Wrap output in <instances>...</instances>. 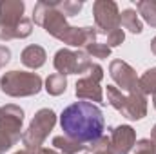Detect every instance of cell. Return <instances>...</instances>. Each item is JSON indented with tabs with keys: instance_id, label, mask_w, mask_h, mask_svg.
<instances>
[{
	"instance_id": "19",
	"label": "cell",
	"mask_w": 156,
	"mask_h": 154,
	"mask_svg": "<svg viewBox=\"0 0 156 154\" xmlns=\"http://www.w3.org/2000/svg\"><path fill=\"white\" fill-rule=\"evenodd\" d=\"M83 2H78V0H56V7L66 15V16H75L80 13Z\"/></svg>"
},
{
	"instance_id": "25",
	"label": "cell",
	"mask_w": 156,
	"mask_h": 154,
	"mask_svg": "<svg viewBox=\"0 0 156 154\" xmlns=\"http://www.w3.org/2000/svg\"><path fill=\"white\" fill-rule=\"evenodd\" d=\"M9 60H11V51H9V47L0 45V67L7 65V64H9Z\"/></svg>"
},
{
	"instance_id": "5",
	"label": "cell",
	"mask_w": 156,
	"mask_h": 154,
	"mask_svg": "<svg viewBox=\"0 0 156 154\" xmlns=\"http://www.w3.org/2000/svg\"><path fill=\"white\" fill-rule=\"evenodd\" d=\"M56 123V114L53 109H40L31 120L29 127L26 132H22V143L26 145V151L37 154L42 149L45 138L49 136V132L53 131Z\"/></svg>"
},
{
	"instance_id": "21",
	"label": "cell",
	"mask_w": 156,
	"mask_h": 154,
	"mask_svg": "<svg viewBox=\"0 0 156 154\" xmlns=\"http://www.w3.org/2000/svg\"><path fill=\"white\" fill-rule=\"evenodd\" d=\"M87 151H91L93 154H113V149H111V140L107 136H102L98 138L96 142H93Z\"/></svg>"
},
{
	"instance_id": "18",
	"label": "cell",
	"mask_w": 156,
	"mask_h": 154,
	"mask_svg": "<svg viewBox=\"0 0 156 154\" xmlns=\"http://www.w3.org/2000/svg\"><path fill=\"white\" fill-rule=\"evenodd\" d=\"M138 89L147 96V94H156V67L147 69L142 76L138 78Z\"/></svg>"
},
{
	"instance_id": "14",
	"label": "cell",
	"mask_w": 156,
	"mask_h": 154,
	"mask_svg": "<svg viewBox=\"0 0 156 154\" xmlns=\"http://www.w3.org/2000/svg\"><path fill=\"white\" fill-rule=\"evenodd\" d=\"M53 147L58 149V151H62L64 154H78V152H85L87 151L85 143H80L76 140H71L66 134L64 136H55L53 138Z\"/></svg>"
},
{
	"instance_id": "11",
	"label": "cell",
	"mask_w": 156,
	"mask_h": 154,
	"mask_svg": "<svg viewBox=\"0 0 156 154\" xmlns=\"http://www.w3.org/2000/svg\"><path fill=\"white\" fill-rule=\"evenodd\" d=\"M22 121H24V111L18 105H5L0 107V129L5 131L15 143L22 138Z\"/></svg>"
},
{
	"instance_id": "17",
	"label": "cell",
	"mask_w": 156,
	"mask_h": 154,
	"mask_svg": "<svg viewBox=\"0 0 156 154\" xmlns=\"http://www.w3.org/2000/svg\"><path fill=\"white\" fill-rule=\"evenodd\" d=\"M66 89H67V78L64 75L55 73V75L47 76V80H45V91L51 96H60L62 93H66Z\"/></svg>"
},
{
	"instance_id": "20",
	"label": "cell",
	"mask_w": 156,
	"mask_h": 154,
	"mask_svg": "<svg viewBox=\"0 0 156 154\" xmlns=\"http://www.w3.org/2000/svg\"><path fill=\"white\" fill-rule=\"evenodd\" d=\"M85 49V53L89 54V56H94V58H109V54H111V47L107 45V44H100V42H94V44H89L87 47H83Z\"/></svg>"
},
{
	"instance_id": "8",
	"label": "cell",
	"mask_w": 156,
	"mask_h": 154,
	"mask_svg": "<svg viewBox=\"0 0 156 154\" xmlns=\"http://www.w3.org/2000/svg\"><path fill=\"white\" fill-rule=\"evenodd\" d=\"M104 78V69L98 64H93L89 69V75L85 78H80L76 82V89L75 94L80 100H89V102H98V103H105L104 102V91L100 87V82Z\"/></svg>"
},
{
	"instance_id": "13",
	"label": "cell",
	"mask_w": 156,
	"mask_h": 154,
	"mask_svg": "<svg viewBox=\"0 0 156 154\" xmlns=\"http://www.w3.org/2000/svg\"><path fill=\"white\" fill-rule=\"evenodd\" d=\"M45 58H47L45 49L40 47V45H27L20 54L22 64L29 69H40L45 64Z\"/></svg>"
},
{
	"instance_id": "16",
	"label": "cell",
	"mask_w": 156,
	"mask_h": 154,
	"mask_svg": "<svg viewBox=\"0 0 156 154\" xmlns=\"http://www.w3.org/2000/svg\"><path fill=\"white\" fill-rule=\"evenodd\" d=\"M136 11L151 27H156V0H140L136 4Z\"/></svg>"
},
{
	"instance_id": "9",
	"label": "cell",
	"mask_w": 156,
	"mask_h": 154,
	"mask_svg": "<svg viewBox=\"0 0 156 154\" xmlns=\"http://www.w3.org/2000/svg\"><path fill=\"white\" fill-rule=\"evenodd\" d=\"M94 13V22L98 35H107L113 29L120 27V11H118L116 2L113 0H96L93 5Z\"/></svg>"
},
{
	"instance_id": "3",
	"label": "cell",
	"mask_w": 156,
	"mask_h": 154,
	"mask_svg": "<svg viewBox=\"0 0 156 154\" xmlns=\"http://www.w3.org/2000/svg\"><path fill=\"white\" fill-rule=\"evenodd\" d=\"M26 4L22 0L0 2V40L9 42L15 38H27L33 31V22L24 16Z\"/></svg>"
},
{
	"instance_id": "28",
	"label": "cell",
	"mask_w": 156,
	"mask_h": 154,
	"mask_svg": "<svg viewBox=\"0 0 156 154\" xmlns=\"http://www.w3.org/2000/svg\"><path fill=\"white\" fill-rule=\"evenodd\" d=\"M151 51H153V53L156 54V37H154L153 40H151Z\"/></svg>"
},
{
	"instance_id": "2",
	"label": "cell",
	"mask_w": 156,
	"mask_h": 154,
	"mask_svg": "<svg viewBox=\"0 0 156 154\" xmlns=\"http://www.w3.org/2000/svg\"><path fill=\"white\" fill-rule=\"evenodd\" d=\"M60 125L67 138L80 143H93L102 138L105 121L102 111L91 102H76L64 109Z\"/></svg>"
},
{
	"instance_id": "26",
	"label": "cell",
	"mask_w": 156,
	"mask_h": 154,
	"mask_svg": "<svg viewBox=\"0 0 156 154\" xmlns=\"http://www.w3.org/2000/svg\"><path fill=\"white\" fill-rule=\"evenodd\" d=\"M37 154H58V152H56L55 149H45V147H42Z\"/></svg>"
},
{
	"instance_id": "1",
	"label": "cell",
	"mask_w": 156,
	"mask_h": 154,
	"mask_svg": "<svg viewBox=\"0 0 156 154\" xmlns=\"http://www.w3.org/2000/svg\"><path fill=\"white\" fill-rule=\"evenodd\" d=\"M33 20L35 24L42 26L51 37L58 38L60 42L73 45V47H87L89 44H94L98 31L96 27H73L67 24L66 15L56 7V0L45 2L42 0L33 9Z\"/></svg>"
},
{
	"instance_id": "24",
	"label": "cell",
	"mask_w": 156,
	"mask_h": 154,
	"mask_svg": "<svg viewBox=\"0 0 156 154\" xmlns=\"http://www.w3.org/2000/svg\"><path fill=\"white\" fill-rule=\"evenodd\" d=\"M13 145H15V140H13L5 131L0 129V154H4L5 151H9Z\"/></svg>"
},
{
	"instance_id": "4",
	"label": "cell",
	"mask_w": 156,
	"mask_h": 154,
	"mask_svg": "<svg viewBox=\"0 0 156 154\" xmlns=\"http://www.w3.org/2000/svg\"><path fill=\"white\" fill-rule=\"evenodd\" d=\"M107 102L127 120H142L147 116V96L144 93L123 94L118 87L107 85Z\"/></svg>"
},
{
	"instance_id": "29",
	"label": "cell",
	"mask_w": 156,
	"mask_h": 154,
	"mask_svg": "<svg viewBox=\"0 0 156 154\" xmlns=\"http://www.w3.org/2000/svg\"><path fill=\"white\" fill-rule=\"evenodd\" d=\"M15 154H33V152H29V151H26V149H24V151H18V152H15Z\"/></svg>"
},
{
	"instance_id": "15",
	"label": "cell",
	"mask_w": 156,
	"mask_h": 154,
	"mask_svg": "<svg viewBox=\"0 0 156 154\" xmlns=\"http://www.w3.org/2000/svg\"><path fill=\"white\" fill-rule=\"evenodd\" d=\"M120 26H123L127 31L134 33V35H140L144 31V26L138 18V13L134 9H123L120 13Z\"/></svg>"
},
{
	"instance_id": "22",
	"label": "cell",
	"mask_w": 156,
	"mask_h": 154,
	"mask_svg": "<svg viewBox=\"0 0 156 154\" xmlns=\"http://www.w3.org/2000/svg\"><path fill=\"white\" fill-rule=\"evenodd\" d=\"M123 40H125V33H123L122 27L113 29L111 33L105 35V44H107L109 47H118L120 44H123Z\"/></svg>"
},
{
	"instance_id": "6",
	"label": "cell",
	"mask_w": 156,
	"mask_h": 154,
	"mask_svg": "<svg viewBox=\"0 0 156 154\" xmlns=\"http://www.w3.org/2000/svg\"><path fill=\"white\" fill-rule=\"evenodd\" d=\"M2 93L13 98L22 96H33L38 94L42 89V78L37 73H26V71H9L0 80Z\"/></svg>"
},
{
	"instance_id": "23",
	"label": "cell",
	"mask_w": 156,
	"mask_h": 154,
	"mask_svg": "<svg viewBox=\"0 0 156 154\" xmlns=\"http://www.w3.org/2000/svg\"><path fill=\"white\" fill-rule=\"evenodd\" d=\"M134 147H136L134 154H156L153 142H151V140H147V138H144V140H138Z\"/></svg>"
},
{
	"instance_id": "7",
	"label": "cell",
	"mask_w": 156,
	"mask_h": 154,
	"mask_svg": "<svg viewBox=\"0 0 156 154\" xmlns=\"http://www.w3.org/2000/svg\"><path fill=\"white\" fill-rule=\"evenodd\" d=\"M55 69L58 71V75H82L87 73L93 65L91 56L85 51H71V49H58L53 60Z\"/></svg>"
},
{
	"instance_id": "12",
	"label": "cell",
	"mask_w": 156,
	"mask_h": 154,
	"mask_svg": "<svg viewBox=\"0 0 156 154\" xmlns=\"http://www.w3.org/2000/svg\"><path fill=\"white\" fill-rule=\"evenodd\" d=\"M111 149L113 154H129L136 145V132L131 125H118L111 132Z\"/></svg>"
},
{
	"instance_id": "30",
	"label": "cell",
	"mask_w": 156,
	"mask_h": 154,
	"mask_svg": "<svg viewBox=\"0 0 156 154\" xmlns=\"http://www.w3.org/2000/svg\"><path fill=\"white\" fill-rule=\"evenodd\" d=\"M153 105H154V109H156V94H154V98H153Z\"/></svg>"
},
{
	"instance_id": "10",
	"label": "cell",
	"mask_w": 156,
	"mask_h": 154,
	"mask_svg": "<svg viewBox=\"0 0 156 154\" xmlns=\"http://www.w3.org/2000/svg\"><path fill=\"white\" fill-rule=\"evenodd\" d=\"M109 75L115 80L120 91L127 93V94H134V93H142L138 89V76L136 71L123 60H113L109 65Z\"/></svg>"
},
{
	"instance_id": "27",
	"label": "cell",
	"mask_w": 156,
	"mask_h": 154,
	"mask_svg": "<svg viewBox=\"0 0 156 154\" xmlns=\"http://www.w3.org/2000/svg\"><path fill=\"white\" fill-rule=\"evenodd\" d=\"M151 142H153V145H154V151H156V125L153 127V131H151V138H149Z\"/></svg>"
}]
</instances>
